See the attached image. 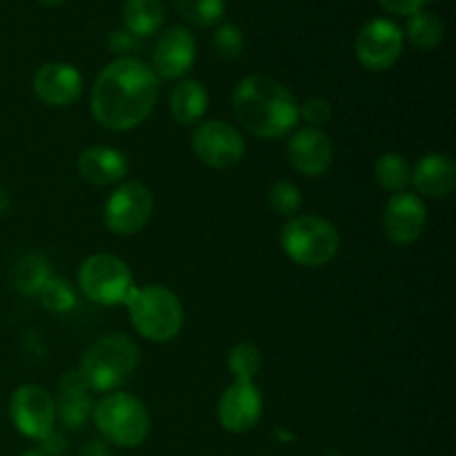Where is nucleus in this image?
I'll return each instance as SVG.
<instances>
[{
    "label": "nucleus",
    "instance_id": "obj_11",
    "mask_svg": "<svg viewBox=\"0 0 456 456\" xmlns=\"http://www.w3.org/2000/svg\"><path fill=\"white\" fill-rule=\"evenodd\" d=\"M196 159L212 169H230L245 156V141L239 129L223 120H205L191 134Z\"/></svg>",
    "mask_w": 456,
    "mask_h": 456
},
{
    "label": "nucleus",
    "instance_id": "obj_16",
    "mask_svg": "<svg viewBox=\"0 0 456 456\" xmlns=\"http://www.w3.org/2000/svg\"><path fill=\"white\" fill-rule=\"evenodd\" d=\"M34 94L49 107H69L83 94V76L69 62H47L36 71Z\"/></svg>",
    "mask_w": 456,
    "mask_h": 456
},
{
    "label": "nucleus",
    "instance_id": "obj_24",
    "mask_svg": "<svg viewBox=\"0 0 456 456\" xmlns=\"http://www.w3.org/2000/svg\"><path fill=\"white\" fill-rule=\"evenodd\" d=\"M444 20L435 12H426V9L412 13L408 20V27H405V36L419 49L439 47L441 40H444Z\"/></svg>",
    "mask_w": 456,
    "mask_h": 456
},
{
    "label": "nucleus",
    "instance_id": "obj_4",
    "mask_svg": "<svg viewBox=\"0 0 456 456\" xmlns=\"http://www.w3.org/2000/svg\"><path fill=\"white\" fill-rule=\"evenodd\" d=\"M94 426L110 444L118 448H138L151 430L147 405L129 392H107L92 410Z\"/></svg>",
    "mask_w": 456,
    "mask_h": 456
},
{
    "label": "nucleus",
    "instance_id": "obj_18",
    "mask_svg": "<svg viewBox=\"0 0 456 456\" xmlns=\"http://www.w3.org/2000/svg\"><path fill=\"white\" fill-rule=\"evenodd\" d=\"M92 387L85 381L80 370H71L62 377L61 390H58L56 403V419L67 428H80L85 426L89 417H92L94 401H92Z\"/></svg>",
    "mask_w": 456,
    "mask_h": 456
},
{
    "label": "nucleus",
    "instance_id": "obj_13",
    "mask_svg": "<svg viewBox=\"0 0 456 456\" xmlns=\"http://www.w3.org/2000/svg\"><path fill=\"white\" fill-rule=\"evenodd\" d=\"M196 61V38L187 27H167L159 36L151 56V69L159 78L181 80L190 74Z\"/></svg>",
    "mask_w": 456,
    "mask_h": 456
},
{
    "label": "nucleus",
    "instance_id": "obj_21",
    "mask_svg": "<svg viewBox=\"0 0 456 456\" xmlns=\"http://www.w3.org/2000/svg\"><path fill=\"white\" fill-rule=\"evenodd\" d=\"M123 20L134 38L156 34L165 22L163 0H125Z\"/></svg>",
    "mask_w": 456,
    "mask_h": 456
},
{
    "label": "nucleus",
    "instance_id": "obj_27",
    "mask_svg": "<svg viewBox=\"0 0 456 456\" xmlns=\"http://www.w3.org/2000/svg\"><path fill=\"white\" fill-rule=\"evenodd\" d=\"M36 297H38L40 305L47 307L49 312H56V314L69 312L76 305L74 288L65 279H58V276H52Z\"/></svg>",
    "mask_w": 456,
    "mask_h": 456
},
{
    "label": "nucleus",
    "instance_id": "obj_33",
    "mask_svg": "<svg viewBox=\"0 0 456 456\" xmlns=\"http://www.w3.org/2000/svg\"><path fill=\"white\" fill-rule=\"evenodd\" d=\"M9 208H12V196H9L7 187L0 185V216H4L9 212Z\"/></svg>",
    "mask_w": 456,
    "mask_h": 456
},
{
    "label": "nucleus",
    "instance_id": "obj_30",
    "mask_svg": "<svg viewBox=\"0 0 456 456\" xmlns=\"http://www.w3.org/2000/svg\"><path fill=\"white\" fill-rule=\"evenodd\" d=\"M330 118H332V105L325 98H307L305 102L298 105V120H305L307 127L321 129Z\"/></svg>",
    "mask_w": 456,
    "mask_h": 456
},
{
    "label": "nucleus",
    "instance_id": "obj_7",
    "mask_svg": "<svg viewBox=\"0 0 456 456\" xmlns=\"http://www.w3.org/2000/svg\"><path fill=\"white\" fill-rule=\"evenodd\" d=\"M78 288L85 298L96 305H125L136 289L134 274L127 263L116 254H92L78 270Z\"/></svg>",
    "mask_w": 456,
    "mask_h": 456
},
{
    "label": "nucleus",
    "instance_id": "obj_25",
    "mask_svg": "<svg viewBox=\"0 0 456 456\" xmlns=\"http://www.w3.org/2000/svg\"><path fill=\"white\" fill-rule=\"evenodd\" d=\"M174 9L185 22L196 27H212L225 16V0H172Z\"/></svg>",
    "mask_w": 456,
    "mask_h": 456
},
{
    "label": "nucleus",
    "instance_id": "obj_31",
    "mask_svg": "<svg viewBox=\"0 0 456 456\" xmlns=\"http://www.w3.org/2000/svg\"><path fill=\"white\" fill-rule=\"evenodd\" d=\"M379 3L386 12L395 13V16H412L435 0H379Z\"/></svg>",
    "mask_w": 456,
    "mask_h": 456
},
{
    "label": "nucleus",
    "instance_id": "obj_29",
    "mask_svg": "<svg viewBox=\"0 0 456 456\" xmlns=\"http://www.w3.org/2000/svg\"><path fill=\"white\" fill-rule=\"evenodd\" d=\"M214 47L225 58L240 56V52H243V34H240L239 27L230 25V22L218 25L216 34H214Z\"/></svg>",
    "mask_w": 456,
    "mask_h": 456
},
{
    "label": "nucleus",
    "instance_id": "obj_15",
    "mask_svg": "<svg viewBox=\"0 0 456 456\" xmlns=\"http://www.w3.org/2000/svg\"><path fill=\"white\" fill-rule=\"evenodd\" d=\"M288 160L298 174L319 178L332 167L334 147L328 134L316 127H301L289 134Z\"/></svg>",
    "mask_w": 456,
    "mask_h": 456
},
{
    "label": "nucleus",
    "instance_id": "obj_9",
    "mask_svg": "<svg viewBox=\"0 0 456 456\" xmlns=\"http://www.w3.org/2000/svg\"><path fill=\"white\" fill-rule=\"evenodd\" d=\"M9 417L13 428L27 439L45 441L53 435L56 403L45 387L25 383L9 399Z\"/></svg>",
    "mask_w": 456,
    "mask_h": 456
},
{
    "label": "nucleus",
    "instance_id": "obj_28",
    "mask_svg": "<svg viewBox=\"0 0 456 456\" xmlns=\"http://www.w3.org/2000/svg\"><path fill=\"white\" fill-rule=\"evenodd\" d=\"M267 203H270L272 212L279 214V216L294 218L303 205V194L292 181H276L274 185L270 187Z\"/></svg>",
    "mask_w": 456,
    "mask_h": 456
},
{
    "label": "nucleus",
    "instance_id": "obj_22",
    "mask_svg": "<svg viewBox=\"0 0 456 456\" xmlns=\"http://www.w3.org/2000/svg\"><path fill=\"white\" fill-rule=\"evenodd\" d=\"M52 276L53 274L49 270V263L40 254H25V256H20V261L16 263L12 272L13 288L20 294H25V297H36Z\"/></svg>",
    "mask_w": 456,
    "mask_h": 456
},
{
    "label": "nucleus",
    "instance_id": "obj_2",
    "mask_svg": "<svg viewBox=\"0 0 456 456\" xmlns=\"http://www.w3.org/2000/svg\"><path fill=\"white\" fill-rule=\"evenodd\" d=\"M234 114L249 134L265 141L289 136L298 125L294 94L272 76H245L232 96Z\"/></svg>",
    "mask_w": 456,
    "mask_h": 456
},
{
    "label": "nucleus",
    "instance_id": "obj_8",
    "mask_svg": "<svg viewBox=\"0 0 456 456\" xmlns=\"http://www.w3.org/2000/svg\"><path fill=\"white\" fill-rule=\"evenodd\" d=\"M154 216V194L141 181H123L116 185L105 203V225L111 234L134 236L147 227Z\"/></svg>",
    "mask_w": 456,
    "mask_h": 456
},
{
    "label": "nucleus",
    "instance_id": "obj_17",
    "mask_svg": "<svg viewBox=\"0 0 456 456\" xmlns=\"http://www.w3.org/2000/svg\"><path fill=\"white\" fill-rule=\"evenodd\" d=\"M129 172L127 156L107 145H94L78 156V174L92 185H118Z\"/></svg>",
    "mask_w": 456,
    "mask_h": 456
},
{
    "label": "nucleus",
    "instance_id": "obj_35",
    "mask_svg": "<svg viewBox=\"0 0 456 456\" xmlns=\"http://www.w3.org/2000/svg\"><path fill=\"white\" fill-rule=\"evenodd\" d=\"M38 3L47 4V7H53V4H61V3H65V0H38Z\"/></svg>",
    "mask_w": 456,
    "mask_h": 456
},
{
    "label": "nucleus",
    "instance_id": "obj_12",
    "mask_svg": "<svg viewBox=\"0 0 456 456\" xmlns=\"http://www.w3.org/2000/svg\"><path fill=\"white\" fill-rule=\"evenodd\" d=\"M218 423L232 435L254 430L263 417V395L254 381H234L218 399Z\"/></svg>",
    "mask_w": 456,
    "mask_h": 456
},
{
    "label": "nucleus",
    "instance_id": "obj_1",
    "mask_svg": "<svg viewBox=\"0 0 456 456\" xmlns=\"http://www.w3.org/2000/svg\"><path fill=\"white\" fill-rule=\"evenodd\" d=\"M160 78L150 65L132 56L111 61L92 87V116L110 132H129L150 118L159 102Z\"/></svg>",
    "mask_w": 456,
    "mask_h": 456
},
{
    "label": "nucleus",
    "instance_id": "obj_6",
    "mask_svg": "<svg viewBox=\"0 0 456 456\" xmlns=\"http://www.w3.org/2000/svg\"><path fill=\"white\" fill-rule=\"evenodd\" d=\"M281 248L301 267H323L341 248L337 227L316 214H297L281 230Z\"/></svg>",
    "mask_w": 456,
    "mask_h": 456
},
{
    "label": "nucleus",
    "instance_id": "obj_10",
    "mask_svg": "<svg viewBox=\"0 0 456 456\" xmlns=\"http://www.w3.org/2000/svg\"><path fill=\"white\" fill-rule=\"evenodd\" d=\"M403 29L390 18H372L356 36V61L370 71H386L396 65L403 53Z\"/></svg>",
    "mask_w": 456,
    "mask_h": 456
},
{
    "label": "nucleus",
    "instance_id": "obj_14",
    "mask_svg": "<svg viewBox=\"0 0 456 456\" xmlns=\"http://www.w3.org/2000/svg\"><path fill=\"white\" fill-rule=\"evenodd\" d=\"M428 223L426 203L419 194L399 191L392 194L383 212V232L395 245H412L421 239Z\"/></svg>",
    "mask_w": 456,
    "mask_h": 456
},
{
    "label": "nucleus",
    "instance_id": "obj_19",
    "mask_svg": "<svg viewBox=\"0 0 456 456\" xmlns=\"http://www.w3.org/2000/svg\"><path fill=\"white\" fill-rule=\"evenodd\" d=\"M410 183L428 199H445L456 187V163L445 154H428L412 167Z\"/></svg>",
    "mask_w": 456,
    "mask_h": 456
},
{
    "label": "nucleus",
    "instance_id": "obj_26",
    "mask_svg": "<svg viewBox=\"0 0 456 456\" xmlns=\"http://www.w3.org/2000/svg\"><path fill=\"white\" fill-rule=\"evenodd\" d=\"M227 368L234 381H254L263 368L261 350L254 343H236L227 354Z\"/></svg>",
    "mask_w": 456,
    "mask_h": 456
},
{
    "label": "nucleus",
    "instance_id": "obj_20",
    "mask_svg": "<svg viewBox=\"0 0 456 456\" xmlns=\"http://www.w3.org/2000/svg\"><path fill=\"white\" fill-rule=\"evenodd\" d=\"M209 96L199 80L181 78L169 94V111L178 125H196L205 116Z\"/></svg>",
    "mask_w": 456,
    "mask_h": 456
},
{
    "label": "nucleus",
    "instance_id": "obj_32",
    "mask_svg": "<svg viewBox=\"0 0 456 456\" xmlns=\"http://www.w3.org/2000/svg\"><path fill=\"white\" fill-rule=\"evenodd\" d=\"M134 40L136 38H134L129 31H111V38H110L111 52H116V53L129 52V49L134 47Z\"/></svg>",
    "mask_w": 456,
    "mask_h": 456
},
{
    "label": "nucleus",
    "instance_id": "obj_3",
    "mask_svg": "<svg viewBox=\"0 0 456 456\" xmlns=\"http://www.w3.org/2000/svg\"><path fill=\"white\" fill-rule=\"evenodd\" d=\"M125 307L134 330L151 343L174 341L185 323V310L178 294L160 283L134 289Z\"/></svg>",
    "mask_w": 456,
    "mask_h": 456
},
{
    "label": "nucleus",
    "instance_id": "obj_34",
    "mask_svg": "<svg viewBox=\"0 0 456 456\" xmlns=\"http://www.w3.org/2000/svg\"><path fill=\"white\" fill-rule=\"evenodd\" d=\"M20 456H49L47 450H40V448H34V450H25Z\"/></svg>",
    "mask_w": 456,
    "mask_h": 456
},
{
    "label": "nucleus",
    "instance_id": "obj_23",
    "mask_svg": "<svg viewBox=\"0 0 456 456\" xmlns=\"http://www.w3.org/2000/svg\"><path fill=\"white\" fill-rule=\"evenodd\" d=\"M374 176H377V183L383 190L392 191V194H399V191H405V187L410 185L412 167L405 160V156L396 154V151H387V154H381L377 159Z\"/></svg>",
    "mask_w": 456,
    "mask_h": 456
},
{
    "label": "nucleus",
    "instance_id": "obj_5",
    "mask_svg": "<svg viewBox=\"0 0 456 456\" xmlns=\"http://www.w3.org/2000/svg\"><path fill=\"white\" fill-rule=\"evenodd\" d=\"M138 346L127 334H107L85 352L80 374L94 392H116L138 365Z\"/></svg>",
    "mask_w": 456,
    "mask_h": 456
}]
</instances>
